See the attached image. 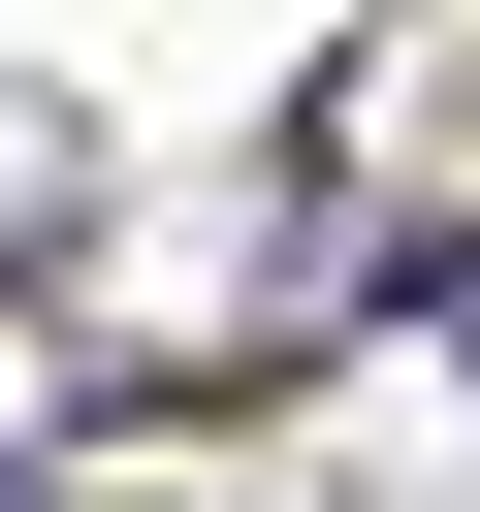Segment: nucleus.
I'll use <instances>...</instances> for the list:
<instances>
[{
  "label": "nucleus",
  "instance_id": "obj_2",
  "mask_svg": "<svg viewBox=\"0 0 480 512\" xmlns=\"http://www.w3.org/2000/svg\"><path fill=\"white\" fill-rule=\"evenodd\" d=\"M416 352H448V416H480V224H448V256H416Z\"/></svg>",
  "mask_w": 480,
  "mask_h": 512
},
{
  "label": "nucleus",
  "instance_id": "obj_3",
  "mask_svg": "<svg viewBox=\"0 0 480 512\" xmlns=\"http://www.w3.org/2000/svg\"><path fill=\"white\" fill-rule=\"evenodd\" d=\"M0 512H64V480H32V448H0Z\"/></svg>",
  "mask_w": 480,
  "mask_h": 512
},
{
  "label": "nucleus",
  "instance_id": "obj_1",
  "mask_svg": "<svg viewBox=\"0 0 480 512\" xmlns=\"http://www.w3.org/2000/svg\"><path fill=\"white\" fill-rule=\"evenodd\" d=\"M64 256H96V96L0 64V288H64Z\"/></svg>",
  "mask_w": 480,
  "mask_h": 512
}]
</instances>
